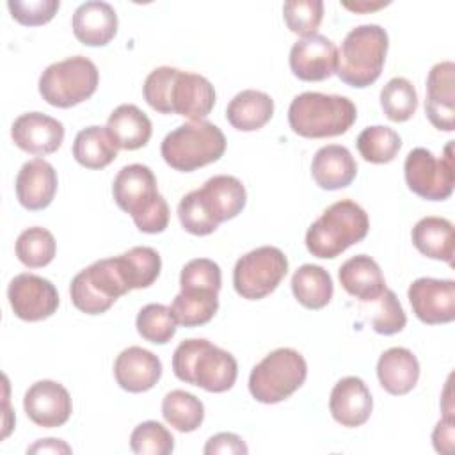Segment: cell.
Instances as JSON below:
<instances>
[{"instance_id": "cell-1", "label": "cell", "mask_w": 455, "mask_h": 455, "mask_svg": "<svg viewBox=\"0 0 455 455\" xmlns=\"http://www.w3.org/2000/svg\"><path fill=\"white\" fill-rule=\"evenodd\" d=\"M144 100L160 114H178L190 121L204 119L215 105L208 78L171 66L153 69L144 80Z\"/></svg>"}, {"instance_id": "cell-2", "label": "cell", "mask_w": 455, "mask_h": 455, "mask_svg": "<svg viewBox=\"0 0 455 455\" xmlns=\"http://www.w3.org/2000/svg\"><path fill=\"white\" fill-rule=\"evenodd\" d=\"M117 206L130 213L142 233H162L169 224V206L156 188V178L148 165H124L112 183Z\"/></svg>"}, {"instance_id": "cell-3", "label": "cell", "mask_w": 455, "mask_h": 455, "mask_svg": "<svg viewBox=\"0 0 455 455\" xmlns=\"http://www.w3.org/2000/svg\"><path fill=\"white\" fill-rule=\"evenodd\" d=\"M172 371L187 384L210 393H224L233 387L238 364L228 350L215 347L208 339L190 338L176 347L172 354Z\"/></svg>"}, {"instance_id": "cell-4", "label": "cell", "mask_w": 455, "mask_h": 455, "mask_svg": "<svg viewBox=\"0 0 455 455\" xmlns=\"http://www.w3.org/2000/svg\"><path fill=\"white\" fill-rule=\"evenodd\" d=\"M357 119L352 100L339 94L302 92L288 108L290 128L306 139H323L345 133Z\"/></svg>"}, {"instance_id": "cell-5", "label": "cell", "mask_w": 455, "mask_h": 455, "mask_svg": "<svg viewBox=\"0 0 455 455\" xmlns=\"http://www.w3.org/2000/svg\"><path fill=\"white\" fill-rule=\"evenodd\" d=\"M387 46L389 37L380 25H359L345 36L336 53L334 73L350 87H368L382 73Z\"/></svg>"}, {"instance_id": "cell-6", "label": "cell", "mask_w": 455, "mask_h": 455, "mask_svg": "<svg viewBox=\"0 0 455 455\" xmlns=\"http://www.w3.org/2000/svg\"><path fill=\"white\" fill-rule=\"evenodd\" d=\"M370 229L368 213L354 201L341 199L332 203L307 228V251L323 259H332L350 245L361 242Z\"/></svg>"}, {"instance_id": "cell-7", "label": "cell", "mask_w": 455, "mask_h": 455, "mask_svg": "<svg viewBox=\"0 0 455 455\" xmlns=\"http://www.w3.org/2000/svg\"><path fill=\"white\" fill-rule=\"evenodd\" d=\"M226 151L222 130L210 121H190L165 135L160 153L167 165L190 172L217 162Z\"/></svg>"}, {"instance_id": "cell-8", "label": "cell", "mask_w": 455, "mask_h": 455, "mask_svg": "<svg viewBox=\"0 0 455 455\" xmlns=\"http://www.w3.org/2000/svg\"><path fill=\"white\" fill-rule=\"evenodd\" d=\"M100 84L96 64L84 57L75 55L50 64L39 76V94L43 100L59 108L75 107L89 100Z\"/></svg>"}, {"instance_id": "cell-9", "label": "cell", "mask_w": 455, "mask_h": 455, "mask_svg": "<svg viewBox=\"0 0 455 455\" xmlns=\"http://www.w3.org/2000/svg\"><path fill=\"white\" fill-rule=\"evenodd\" d=\"M306 359L293 348L267 354L249 375V391L256 402L279 403L291 396L306 380Z\"/></svg>"}, {"instance_id": "cell-10", "label": "cell", "mask_w": 455, "mask_h": 455, "mask_svg": "<svg viewBox=\"0 0 455 455\" xmlns=\"http://www.w3.org/2000/svg\"><path fill=\"white\" fill-rule=\"evenodd\" d=\"M130 286L124 279L119 258L98 259L78 272L69 286L71 302L87 315H101L124 293Z\"/></svg>"}, {"instance_id": "cell-11", "label": "cell", "mask_w": 455, "mask_h": 455, "mask_svg": "<svg viewBox=\"0 0 455 455\" xmlns=\"http://www.w3.org/2000/svg\"><path fill=\"white\" fill-rule=\"evenodd\" d=\"M288 272L284 252L272 245L258 247L243 254L233 268V286L236 293L249 300L270 295Z\"/></svg>"}, {"instance_id": "cell-12", "label": "cell", "mask_w": 455, "mask_h": 455, "mask_svg": "<svg viewBox=\"0 0 455 455\" xmlns=\"http://www.w3.org/2000/svg\"><path fill=\"white\" fill-rule=\"evenodd\" d=\"M453 140L444 148V155L435 158L427 148H414L405 156L403 174L409 190L428 201H444L453 194Z\"/></svg>"}, {"instance_id": "cell-13", "label": "cell", "mask_w": 455, "mask_h": 455, "mask_svg": "<svg viewBox=\"0 0 455 455\" xmlns=\"http://www.w3.org/2000/svg\"><path fill=\"white\" fill-rule=\"evenodd\" d=\"M7 297L14 315L25 322L44 320L59 307V293L53 283L28 272L11 279Z\"/></svg>"}, {"instance_id": "cell-14", "label": "cell", "mask_w": 455, "mask_h": 455, "mask_svg": "<svg viewBox=\"0 0 455 455\" xmlns=\"http://www.w3.org/2000/svg\"><path fill=\"white\" fill-rule=\"evenodd\" d=\"M414 315L427 325L450 323L455 318V281L419 277L407 291Z\"/></svg>"}, {"instance_id": "cell-15", "label": "cell", "mask_w": 455, "mask_h": 455, "mask_svg": "<svg viewBox=\"0 0 455 455\" xmlns=\"http://www.w3.org/2000/svg\"><path fill=\"white\" fill-rule=\"evenodd\" d=\"M27 416L43 428H55L64 425L73 411L68 389L55 380L34 382L23 398Z\"/></svg>"}, {"instance_id": "cell-16", "label": "cell", "mask_w": 455, "mask_h": 455, "mask_svg": "<svg viewBox=\"0 0 455 455\" xmlns=\"http://www.w3.org/2000/svg\"><path fill=\"white\" fill-rule=\"evenodd\" d=\"M336 44L322 34L302 37L290 50V69L299 80L322 82L336 71Z\"/></svg>"}, {"instance_id": "cell-17", "label": "cell", "mask_w": 455, "mask_h": 455, "mask_svg": "<svg viewBox=\"0 0 455 455\" xmlns=\"http://www.w3.org/2000/svg\"><path fill=\"white\" fill-rule=\"evenodd\" d=\"M11 137L20 149L44 156L60 148L64 140V124L41 112H27L14 119Z\"/></svg>"}, {"instance_id": "cell-18", "label": "cell", "mask_w": 455, "mask_h": 455, "mask_svg": "<svg viewBox=\"0 0 455 455\" xmlns=\"http://www.w3.org/2000/svg\"><path fill=\"white\" fill-rule=\"evenodd\" d=\"M455 64L444 60L435 64L427 78L425 114L441 132L455 130Z\"/></svg>"}, {"instance_id": "cell-19", "label": "cell", "mask_w": 455, "mask_h": 455, "mask_svg": "<svg viewBox=\"0 0 455 455\" xmlns=\"http://www.w3.org/2000/svg\"><path fill=\"white\" fill-rule=\"evenodd\" d=\"M329 409L332 418L343 427H361L370 419L373 398L364 380L359 377H343L331 391Z\"/></svg>"}, {"instance_id": "cell-20", "label": "cell", "mask_w": 455, "mask_h": 455, "mask_svg": "<svg viewBox=\"0 0 455 455\" xmlns=\"http://www.w3.org/2000/svg\"><path fill=\"white\" fill-rule=\"evenodd\" d=\"M57 192V172L52 164L43 158L25 162L16 176V197L20 204L30 212L50 206Z\"/></svg>"}, {"instance_id": "cell-21", "label": "cell", "mask_w": 455, "mask_h": 455, "mask_svg": "<svg viewBox=\"0 0 455 455\" xmlns=\"http://www.w3.org/2000/svg\"><path fill=\"white\" fill-rule=\"evenodd\" d=\"M114 375L124 391L144 393L160 380L162 363L142 347H128L116 357Z\"/></svg>"}, {"instance_id": "cell-22", "label": "cell", "mask_w": 455, "mask_h": 455, "mask_svg": "<svg viewBox=\"0 0 455 455\" xmlns=\"http://www.w3.org/2000/svg\"><path fill=\"white\" fill-rule=\"evenodd\" d=\"M206 213L217 222L235 219L247 203V192L242 181L229 174H217L197 188Z\"/></svg>"}, {"instance_id": "cell-23", "label": "cell", "mask_w": 455, "mask_h": 455, "mask_svg": "<svg viewBox=\"0 0 455 455\" xmlns=\"http://www.w3.org/2000/svg\"><path fill=\"white\" fill-rule=\"evenodd\" d=\"M75 37L87 46H105L117 32L114 7L101 0H89L76 7L71 20Z\"/></svg>"}, {"instance_id": "cell-24", "label": "cell", "mask_w": 455, "mask_h": 455, "mask_svg": "<svg viewBox=\"0 0 455 455\" xmlns=\"http://www.w3.org/2000/svg\"><path fill=\"white\" fill-rule=\"evenodd\" d=\"M357 174V164L352 153L339 144L320 148L311 162V176L323 190H339L348 187Z\"/></svg>"}, {"instance_id": "cell-25", "label": "cell", "mask_w": 455, "mask_h": 455, "mask_svg": "<svg viewBox=\"0 0 455 455\" xmlns=\"http://www.w3.org/2000/svg\"><path fill=\"white\" fill-rule=\"evenodd\" d=\"M343 290L361 302H375L386 290V281L377 261L366 254L348 258L338 270Z\"/></svg>"}, {"instance_id": "cell-26", "label": "cell", "mask_w": 455, "mask_h": 455, "mask_svg": "<svg viewBox=\"0 0 455 455\" xmlns=\"http://www.w3.org/2000/svg\"><path fill=\"white\" fill-rule=\"evenodd\" d=\"M377 377L389 395H407L418 384L419 363L409 348L393 347L379 357Z\"/></svg>"}, {"instance_id": "cell-27", "label": "cell", "mask_w": 455, "mask_h": 455, "mask_svg": "<svg viewBox=\"0 0 455 455\" xmlns=\"http://www.w3.org/2000/svg\"><path fill=\"white\" fill-rule=\"evenodd\" d=\"M107 130L119 149L133 151L148 144L153 133L149 117L132 103H123L112 110Z\"/></svg>"}, {"instance_id": "cell-28", "label": "cell", "mask_w": 455, "mask_h": 455, "mask_svg": "<svg viewBox=\"0 0 455 455\" xmlns=\"http://www.w3.org/2000/svg\"><path fill=\"white\" fill-rule=\"evenodd\" d=\"M274 116V100L256 89L238 92L226 108V119L240 132H254L263 128Z\"/></svg>"}, {"instance_id": "cell-29", "label": "cell", "mask_w": 455, "mask_h": 455, "mask_svg": "<svg viewBox=\"0 0 455 455\" xmlns=\"http://www.w3.org/2000/svg\"><path fill=\"white\" fill-rule=\"evenodd\" d=\"M412 243L427 258L453 263V224L443 217H423L412 228Z\"/></svg>"}, {"instance_id": "cell-30", "label": "cell", "mask_w": 455, "mask_h": 455, "mask_svg": "<svg viewBox=\"0 0 455 455\" xmlns=\"http://www.w3.org/2000/svg\"><path fill=\"white\" fill-rule=\"evenodd\" d=\"M117 146L107 126H87L73 142V156L85 169H103L117 156Z\"/></svg>"}, {"instance_id": "cell-31", "label": "cell", "mask_w": 455, "mask_h": 455, "mask_svg": "<svg viewBox=\"0 0 455 455\" xmlns=\"http://www.w3.org/2000/svg\"><path fill=\"white\" fill-rule=\"evenodd\" d=\"M291 291L295 299L307 309H322L332 299V279L331 274L313 263L299 267L291 277Z\"/></svg>"}, {"instance_id": "cell-32", "label": "cell", "mask_w": 455, "mask_h": 455, "mask_svg": "<svg viewBox=\"0 0 455 455\" xmlns=\"http://www.w3.org/2000/svg\"><path fill=\"white\" fill-rule=\"evenodd\" d=\"M217 309V293L206 290H181L171 304L176 322L183 327H199L208 323Z\"/></svg>"}, {"instance_id": "cell-33", "label": "cell", "mask_w": 455, "mask_h": 455, "mask_svg": "<svg viewBox=\"0 0 455 455\" xmlns=\"http://www.w3.org/2000/svg\"><path fill=\"white\" fill-rule=\"evenodd\" d=\"M162 416L176 430L194 432L204 419V405L196 395L174 389L162 400Z\"/></svg>"}, {"instance_id": "cell-34", "label": "cell", "mask_w": 455, "mask_h": 455, "mask_svg": "<svg viewBox=\"0 0 455 455\" xmlns=\"http://www.w3.org/2000/svg\"><path fill=\"white\" fill-rule=\"evenodd\" d=\"M117 258L130 290L151 286L156 281L162 268L160 254L153 247L146 245L132 247L130 251L123 252Z\"/></svg>"}, {"instance_id": "cell-35", "label": "cell", "mask_w": 455, "mask_h": 455, "mask_svg": "<svg viewBox=\"0 0 455 455\" xmlns=\"http://www.w3.org/2000/svg\"><path fill=\"white\" fill-rule=\"evenodd\" d=\"M355 146L366 162L387 164L398 155L402 148V139L395 130L375 124L364 128L357 135Z\"/></svg>"}, {"instance_id": "cell-36", "label": "cell", "mask_w": 455, "mask_h": 455, "mask_svg": "<svg viewBox=\"0 0 455 455\" xmlns=\"http://www.w3.org/2000/svg\"><path fill=\"white\" fill-rule=\"evenodd\" d=\"M16 256L28 268L46 267L57 251V243L53 235L39 226L27 228L20 233L16 240Z\"/></svg>"}, {"instance_id": "cell-37", "label": "cell", "mask_w": 455, "mask_h": 455, "mask_svg": "<svg viewBox=\"0 0 455 455\" xmlns=\"http://www.w3.org/2000/svg\"><path fill=\"white\" fill-rule=\"evenodd\" d=\"M380 105L386 117L395 123L411 119L418 108V94L414 85L403 76L391 78L380 91Z\"/></svg>"}, {"instance_id": "cell-38", "label": "cell", "mask_w": 455, "mask_h": 455, "mask_svg": "<svg viewBox=\"0 0 455 455\" xmlns=\"http://www.w3.org/2000/svg\"><path fill=\"white\" fill-rule=\"evenodd\" d=\"M137 332L149 343L164 345L172 339L176 334V318L171 307L164 304H148L144 306L135 320Z\"/></svg>"}, {"instance_id": "cell-39", "label": "cell", "mask_w": 455, "mask_h": 455, "mask_svg": "<svg viewBox=\"0 0 455 455\" xmlns=\"http://www.w3.org/2000/svg\"><path fill=\"white\" fill-rule=\"evenodd\" d=\"M130 448L139 455H169L174 450V437L162 423L142 421L130 435Z\"/></svg>"}, {"instance_id": "cell-40", "label": "cell", "mask_w": 455, "mask_h": 455, "mask_svg": "<svg viewBox=\"0 0 455 455\" xmlns=\"http://www.w3.org/2000/svg\"><path fill=\"white\" fill-rule=\"evenodd\" d=\"M283 18L286 27L302 37L316 34L323 18L322 0H288L283 5Z\"/></svg>"}, {"instance_id": "cell-41", "label": "cell", "mask_w": 455, "mask_h": 455, "mask_svg": "<svg viewBox=\"0 0 455 455\" xmlns=\"http://www.w3.org/2000/svg\"><path fill=\"white\" fill-rule=\"evenodd\" d=\"M222 284L220 267L208 258H196L185 263L180 274L181 290H206L219 293Z\"/></svg>"}, {"instance_id": "cell-42", "label": "cell", "mask_w": 455, "mask_h": 455, "mask_svg": "<svg viewBox=\"0 0 455 455\" xmlns=\"http://www.w3.org/2000/svg\"><path fill=\"white\" fill-rule=\"evenodd\" d=\"M178 217L183 229L196 236L210 235L219 228V224L206 213L197 190H192L181 197L178 204Z\"/></svg>"}, {"instance_id": "cell-43", "label": "cell", "mask_w": 455, "mask_h": 455, "mask_svg": "<svg viewBox=\"0 0 455 455\" xmlns=\"http://www.w3.org/2000/svg\"><path fill=\"white\" fill-rule=\"evenodd\" d=\"M377 300H379V307L375 309V315L371 318L373 331L379 334H384V336L400 332L407 323V316H405L403 307H402L400 300L396 299L395 291L386 288L384 293Z\"/></svg>"}, {"instance_id": "cell-44", "label": "cell", "mask_w": 455, "mask_h": 455, "mask_svg": "<svg viewBox=\"0 0 455 455\" xmlns=\"http://www.w3.org/2000/svg\"><path fill=\"white\" fill-rule=\"evenodd\" d=\"M7 7L11 16L27 27H37L48 23L60 7L59 0H9Z\"/></svg>"}, {"instance_id": "cell-45", "label": "cell", "mask_w": 455, "mask_h": 455, "mask_svg": "<svg viewBox=\"0 0 455 455\" xmlns=\"http://www.w3.org/2000/svg\"><path fill=\"white\" fill-rule=\"evenodd\" d=\"M206 455H215V453H222V455H245L249 451L247 444L243 443V439L236 434L231 432H220L212 435L203 450Z\"/></svg>"}, {"instance_id": "cell-46", "label": "cell", "mask_w": 455, "mask_h": 455, "mask_svg": "<svg viewBox=\"0 0 455 455\" xmlns=\"http://www.w3.org/2000/svg\"><path fill=\"white\" fill-rule=\"evenodd\" d=\"M434 446L439 453H451L453 448V418L451 412H446L444 418L435 425L432 434Z\"/></svg>"}, {"instance_id": "cell-47", "label": "cell", "mask_w": 455, "mask_h": 455, "mask_svg": "<svg viewBox=\"0 0 455 455\" xmlns=\"http://www.w3.org/2000/svg\"><path fill=\"white\" fill-rule=\"evenodd\" d=\"M27 451L28 453H71V448L64 441L50 437V439L37 441Z\"/></svg>"}, {"instance_id": "cell-48", "label": "cell", "mask_w": 455, "mask_h": 455, "mask_svg": "<svg viewBox=\"0 0 455 455\" xmlns=\"http://www.w3.org/2000/svg\"><path fill=\"white\" fill-rule=\"evenodd\" d=\"M389 2H375V4H368V2H355V4H350V2H343V7L350 9V11H355V12H366V11H373V9H379V7H384L387 5Z\"/></svg>"}]
</instances>
